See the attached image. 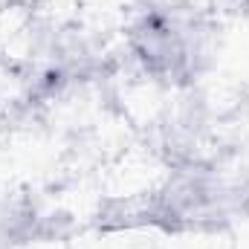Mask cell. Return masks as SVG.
<instances>
[{
    "label": "cell",
    "mask_w": 249,
    "mask_h": 249,
    "mask_svg": "<svg viewBox=\"0 0 249 249\" xmlns=\"http://www.w3.org/2000/svg\"><path fill=\"white\" fill-rule=\"evenodd\" d=\"M124 58L154 87L197 90L214 67L217 29L206 12L183 0H145L133 6L122 26Z\"/></svg>",
    "instance_id": "obj_1"
}]
</instances>
